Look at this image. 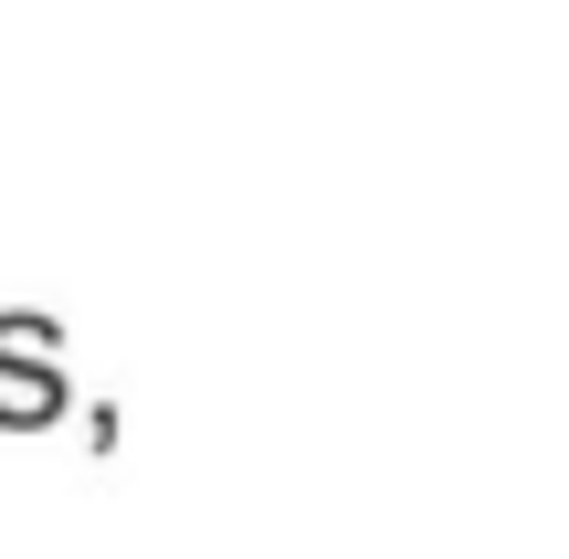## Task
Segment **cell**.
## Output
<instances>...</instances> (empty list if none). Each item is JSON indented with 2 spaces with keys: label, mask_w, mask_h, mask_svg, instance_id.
<instances>
[{
  "label": "cell",
  "mask_w": 569,
  "mask_h": 559,
  "mask_svg": "<svg viewBox=\"0 0 569 559\" xmlns=\"http://www.w3.org/2000/svg\"><path fill=\"white\" fill-rule=\"evenodd\" d=\"M32 349H53V317H0V422L11 433H32V422H63V370H32Z\"/></svg>",
  "instance_id": "cell-1"
}]
</instances>
